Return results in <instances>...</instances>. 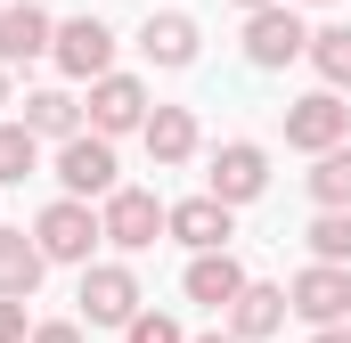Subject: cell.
Returning a JSON list of instances; mask_svg holds the SVG:
<instances>
[{
	"label": "cell",
	"instance_id": "1",
	"mask_svg": "<svg viewBox=\"0 0 351 343\" xmlns=\"http://www.w3.org/2000/svg\"><path fill=\"white\" fill-rule=\"evenodd\" d=\"M74 303H82L90 327H131L147 294H139V278H131L123 261H82V294H74Z\"/></svg>",
	"mask_w": 351,
	"mask_h": 343
},
{
	"label": "cell",
	"instance_id": "2",
	"mask_svg": "<svg viewBox=\"0 0 351 343\" xmlns=\"http://www.w3.org/2000/svg\"><path fill=\"white\" fill-rule=\"evenodd\" d=\"M98 229H106V246L147 254V246L164 237V204H156L147 188H106V196H98Z\"/></svg>",
	"mask_w": 351,
	"mask_h": 343
},
{
	"label": "cell",
	"instance_id": "3",
	"mask_svg": "<svg viewBox=\"0 0 351 343\" xmlns=\"http://www.w3.org/2000/svg\"><path fill=\"white\" fill-rule=\"evenodd\" d=\"M58 180H66V196H106V188H123L114 139H106V131H74V139H58Z\"/></svg>",
	"mask_w": 351,
	"mask_h": 343
},
{
	"label": "cell",
	"instance_id": "4",
	"mask_svg": "<svg viewBox=\"0 0 351 343\" xmlns=\"http://www.w3.org/2000/svg\"><path fill=\"white\" fill-rule=\"evenodd\" d=\"M302 49H311V25H302L286 0L245 8V58H254V66H269V74H278V66H294Z\"/></svg>",
	"mask_w": 351,
	"mask_h": 343
},
{
	"label": "cell",
	"instance_id": "5",
	"mask_svg": "<svg viewBox=\"0 0 351 343\" xmlns=\"http://www.w3.org/2000/svg\"><path fill=\"white\" fill-rule=\"evenodd\" d=\"M33 237H41V254H49V261H74V270H82V261H90V246H98L106 229H98L90 196H58V204L33 221Z\"/></svg>",
	"mask_w": 351,
	"mask_h": 343
},
{
	"label": "cell",
	"instance_id": "6",
	"mask_svg": "<svg viewBox=\"0 0 351 343\" xmlns=\"http://www.w3.org/2000/svg\"><path fill=\"white\" fill-rule=\"evenodd\" d=\"M343 139H351V106L335 98V90H311V98L286 106V147L327 156V147H343Z\"/></svg>",
	"mask_w": 351,
	"mask_h": 343
},
{
	"label": "cell",
	"instance_id": "7",
	"mask_svg": "<svg viewBox=\"0 0 351 343\" xmlns=\"http://www.w3.org/2000/svg\"><path fill=\"white\" fill-rule=\"evenodd\" d=\"M49 58H58V74H74V82L114 74V25H98V16H66L58 41H49Z\"/></svg>",
	"mask_w": 351,
	"mask_h": 343
},
{
	"label": "cell",
	"instance_id": "8",
	"mask_svg": "<svg viewBox=\"0 0 351 343\" xmlns=\"http://www.w3.org/2000/svg\"><path fill=\"white\" fill-rule=\"evenodd\" d=\"M286 303H294L311 327H335V319H351V261H311V270L286 286Z\"/></svg>",
	"mask_w": 351,
	"mask_h": 343
},
{
	"label": "cell",
	"instance_id": "9",
	"mask_svg": "<svg viewBox=\"0 0 351 343\" xmlns=\"http://www.w3.org/2000/svg\"><path fill=\"white\" fill-rule=\"evenodd\" d=\"M237 204H221L213 188L204 196H188V204H164V237H180L188 254H213V246H229L237 237V221H229Z\"/></svg>",
	"mask_w": 351,
	"mask_h": 343
},
{
	"label": "cell",
	"instance_id": "10",
	"mask_svg": "<svg viewBox=\"0 0 351 343\" xmlns=\"http://www.w3.org/2000/svg\"><path fill=\"white\" fill-rule=\"evenodd\" d=\"M139 123H147V90H139V74H98V82H90V131L123 139V131H139Z\"/></svg>",
	"mask_w": 351,
	"mask_h": 343
},
{
	"label": "cell",
	"instance_id": "11",
	"mask_svg": "<svg viewBox=\"0 0 351 343\" xmlns=\"http://www.w3.org/2000/svg\"><path fill=\"white\" fill-rule=\"evenodd\" d=\"M269 188V156L254 139H229V147H213V196L221 204H254Z\"/></svg>",
	"mask_w": 351,
	"mask_h": 343
},
{
	"label": "cell",
	"instance_id": "12",
	"mask_svg": "<svg viewBox=\"0 0 351 343\" xmlns=\"http://www.w3.org/2000/svg\"><path fill=\"white\" fill-rule=\"evenodd\" d=\"M49 41H58V25L41 16V0L0 8V66H33V58H49Z\"/></svg>",
	"mask_w": 351,
	"mask_h": 343
},
{
	"label": "cell",
	"instance_id": "13",
	"mask_svg": "<svg viewBox=\"0 0 351 343\" xmlns=\"http://www.w3.org/2000/svg\"><path fill=\"white\" fill-rule=\"evenodd\" d=\"M245 294V261L229 254V246H213V254L188 261V303H204V311H229Z\"/></svg>",
	"mask_w": 351,
	"mask_h": 343
},
{
	"label": "cell",
	"instance_id": "14",
	"mask_svg": "<svg viewBox=\"0 0 351 343\" xmlns=\"http://www.w3.org/2000/svg\"><path fill=\"white\" fill-rule=\"evenodd\" d=\"M196 16H180V8H156L147 25H139V49L156 58V66H196Z\"/></svg>",
	"mask_w": 351,
	"mask_h": 343
},
{
	"label": "cell",
	"instance_id": "15",
	"mask_svg": "<svg viewBox=\"0 0 351 343\" xmlns=\"http://www.w3.org/2000/svg\"><path fill=\"white\" fill-rule=\"evenodd\" d=\"M286 311H294V303H286V286H254V278H245V294L229 303V335L262 343V335H278V327H286Z\"/></svg>",
	"mask_w": 351,
	"mask_h": 343
},
{
	"label": "cell",
	"instance_id": "16",
	"mask_svg": "<svg viewBox=\"0 0 351 343\" xmlns=\"http://www.w3.org/2000/svg\"><path fill=\"white\" fill-rule=\"evenodd\" d=\"M139 139H147L156 164H188V156H196V115H188V106H147Z\"/></svg>",
	"mask_w": 351,
	"mask_h": 343
},
{
	"label": "cell",
	"instance_id": "17",
	"mask_svg": "<svg viewBox=\"0 0 351 343\" xmlns=\"http://www.w3.org/2000/svg\"><path fill=\"white\" fill-rule=\"evenodd\" d=\"M41 270H49L41 237H25V229H0V294H33V286H41Z\"/></svg>",
	"mask_w": 351,
	"mask_h": 343
},
{
	"label": "cell",
	"instance_id": "18",
	"mask_svg": "<svg viewBox=\"0 0 351 343\" xmlns=\"http://www.w3.org/2000/svg\"><path fill=\"white\" fill-rule=\"evenodd\" d=\"M25 123H33V139H74V131H82V106H74L66 90H33V98H25Z\"/></svg>",
	"mask_w": 351,
	"mask_h": 343
},
{
	"label": "cell",
	"instance_id": "19",
	"mask_svg": "<svg viewBox=\"0 0 351 343\" xmlns=\"http://www.w3.org/2000/svg\"><path fill=\"white\" fill-rule=\"evenodd\" d=\"M41 172V139H33V123L16 115V123H0V188H16V180H33Z\"/></svg>",
	"mask_w": 351,
	"mask_h": 343
},
{
	"label": "cell",
	"instance_id": "20",
	"mask_svg": "<svg viewBox=\"0 0 351 343\" xmlns=\"http://www.w3.org/2000/svg\"><path fill=\"white\" fill-rule=\"evenodd\" d=\"M319 74H327V90H351V25H327V33H311V49H302Z\"/></svg>",
	"mask_w": 351,
	"mask_h": 343
},
{
	"label": "cell",
	"instance_id": "21",
	"mask_svg": "<svg viewBox=\"0 0 351 343\" xmlns=\"http://www.w3.org/2000/svg\"><path fill=\"white\" fill-rule=\"evenodd\" d=\"M311 196H319V204H343V213H351V139L319 156V172H311Z\"/></svg>",
	"mask_w": 351,
	"mask_h": 343
},
{
	"label": "cell",
	"instance_id": "22",
	"mask_svg": "<svg viewBox=\"0 0 351 343\" xmlns=\"http://www.w3.org/2000/svg\"><path fill=\"white\" fill-rule=\"evenodd\" d=\"M311 254H319V261H351V213H343V204H319V221H311Z\"/></svg>",
	"mask_w": 351,
	"mask_h": 343
},
{
	"label": "cell",
	"instance_id": "23",
	"mask_svg": "<svg viewBox=\"0 0 351 343\" xmlns=\"http://www.w3.org/2000/svg\"><path fill=\"white\" fill-rule=\"evenodd\" d=\"M123 343H188V335H180V327L164 319V311H139V319L123 327Z\"/></svg>",
	"mask_w": 351,
	"mask_h": 343
},
{
	"label": "cell",
	"instance_id": "24",
	"mask_svg": "<svg viewBox=\"0 0 351 343\" xmlns=\"http://www.w3.org/2000/svg\"><path fill=\"white\" fill-rule=\"evenodd\" d=\"M0 343H33V319H25V294H0Z\"/></svg>",
	"mask_w": 351,
	"mask_h": 343
},
{
	"label": "cell",
	"instance_id": "25",
	"mask_svg": "<svg viewBox=\"0 0 351 343\" xmlns=\"http://www.w3.org/2000/svg\"><path fill=\"white\" fill-rule=\"evenodd\" d=\"M33 343H82V327L74 319H49V327H33Z\"/></svg>",
	"mask_w": 351,
	"mask_h": 343
},
{
	"label": "cell",
	"instance_id": "26",
	"mask_svg": "<svg viewBox=\"0 0 351 343\" xmlns=\"http://www.w3.org/2000/svg\"><path fill=\"white\" fill-rule=\"evenodd\" d=\"M311 343H351V327H343V319H335V327H319V335H311Z\"/></svg>",
	"mask_w": 351,
	"mask_h": 343
},
{
	"label": "cell",
	"instance_id": "27",
	"mask_svg": "<svg viewBox=\"0 0 351 343\" xmlns=\"http://www.w3.org/2000/svg\"><path fill=\"white\" fill-rule=\"evenodd\" d=\"M196 343H245V335H196Z\"/></svg>",
	"mask_w": 351,
	"mask_h": 343
},
{
	"label": "cell",
	"instance_id": "28",
	"mask_svg": "<svg viewBox=\"0 0 351 343\" xmlns=\"http://www.w3.org/2000/svg\"><path fill=\"white\" fill-rule=\"evenodd\" d=\"M0 106H8V66H0Z\"/></svg>",
	"mask_w": 351,
	"mask_h": 343
},
{
	"label": "cell",
	"instance_id": "29",
	"mask_svg": "<svg viewBox=\"0 0 351 343\" xmlns=\"http://www.w3.org/2000/svg\"><path fill=\"white\" fill-rule=\"evenodd\" d=\"M237 8H269V0H237Z\"/></svg>",
	"mask_w": 351,
	"mask_h": 343
},
{
	"label": "cell",
	"instance_id": "30",
	"mask_svg": "<svg viewBox=\"0 0 351 343\" xmlns=\"http://www.w3.org/2000/svg\"><path fill=\"white\" fill-rule=\"evenodd\" d=\"M319 8H327V0H319Z\"/></svg>",
	"mask_w": 351,
	"mask_h": 343
}]
</instances>
